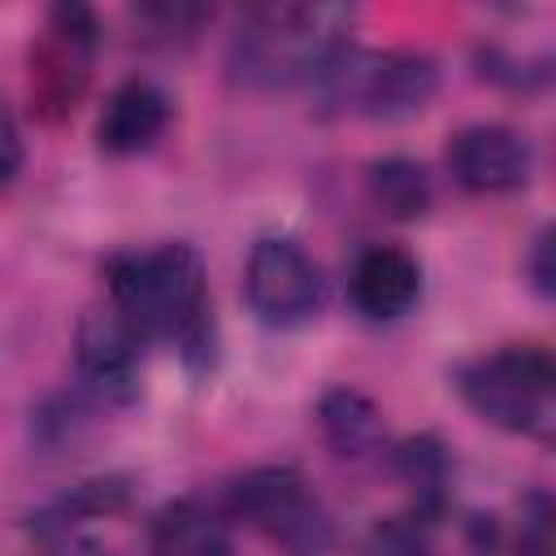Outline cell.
I'll list each match as a JSON object with an SVG mask.
<instances>
[{
  "mask_svg": "<svg viewBox=\"0 0 556 556\" xmlns=\"http://www.w3.org/2000/svg\"><path fill=\"white\" fill-rule=\"evenodd\" d=\"M439 91V61L417 48L343 43L313 78L321 113L334 117H408Z\"/></svg>",
  "mask_w": 556,
  "mask_h": 556,
  "instance_id": "3957f363",
  "label": "cell"
},
{
  "mask_svg": "<svg viewBox=\"0 0 556 556\" xmlns=\"http://www.w3.org/2000/svg\"><path fill=\"white\" fill-rule=\"evenodd\" d=\"M169 126V96L152 78H126L109 91L100 122H96V148L109 156H135L148 152Z\"/></svg>",
  "mask_w": 556,
  "mask_h": 556,
  "instance_id": "8fae6325",
  "label": "cell"
},
{
  "mask_svg": "<svg viewBox=\"0 0 556 556\" xmlns=\"http://www.w3.org/2000/svg\"><path fill=\"white\" fill-rule=\"evenodd\" d=\"M517 556H552V500L534 491L521 504V526H517Z\"/></svg>",
  "mask_w": 556,
  "mask_h": 556,
  "instance_id": "e0dca14e",
  "label": "cell"
},
{
  "mask_svg": "<svg viewBox=\"0 0 556 556\" xmlns=\"http://www.w3.org/2000/svg\"><path fill=\"white\" fill-rule=\"evenodd\" d=\"M526 274H530V287L539 295H552L556 291V265H552V230H539V239L530 243V256H526Z\"/></svg>",
  "mask_w": 556,
  "mask_h": 556,
  "instance_id": "ffe728a7",
  "label": "cell"
},
{
  "mask_svg": "<svg viewBox=\"0 0 556 556\" xmlns=\"http://www.w3.org/2000/svg\"><path fill=\"white\" fill-rule=\"evenodd\" d=\"M96 43H100V22L87 4L48 9V26L30 48V96L43 117H61L78 104Z\"/></svg>",
  "mask_w": 556,
  "mask_h": 556,
  "instance_id": "52a82bcc",
  "label": "cell"
},
{
  "mask_svg": "<svg viewBox=\"0 0 556 556\" xmlns=\"http://www.w3.org/2000/svg\"><path fill=\"white\" fill-rule=\"evenodd\" d=\"M122 504H126V482L122 478H91V482L70 486L61 500H52L35 517V530H43V534H70V526H78L87 517H109Z\"/></svg>",
  "mask_w": 556,
  "mask_h": 556,
  "instance_id": "9a60e30c",
  "label": "cell"
},
{
  "mask_svg": "<svg viewBox=\"0 0 556 556\" xmlns=\"http://www.w3.org/2000/svg\"><path fill=\"white\" fill-rule=\"evenodd\" d=\"M152 556H235V547L213 508L178 500L152 521Z\"/></svg>",
  "mask_w": 556,
  "mask_h": 556,
  "instance_id": "4fadbf2b",
  "label": "cell"
},
{
  "mask_svg": "<svg viewBox=\"0 0 556 556\" xmlns=\"http://www.w3.org/2000/svg\"><path fill=\"white\" fill-rule=\"evenodd\" d=\"M17 169H22V135H17L13 113L0 104V187L13 182Z\"/></svg>",
  "mask_w": 556,
  "mask_h": 556,
  "instance_id": "44dd1931",
  "label": "cell"
},
{
  "mask_svg": "<svg viewBox=\"0 0 556 556\" xmlns=\"http://www.w3.org/2000/svg\"><path fill=\"white\" fill-rule=\"evenodd\" d=\"M348 295L361 317L369 321H395L417 308L421 300V265L400 243H374L356 256Z\"/></svg>",
  "mask_w": 556,
  "mask_h": 556,
  "instance_id": "30bf717a",
  "label": "cell"
},
{
  "mask_svg": "<svg viewBox=\"0 0 556 556\" xmlns=\"http://www.w3.org/2000/svg\"><path fill=\"white\" fill-rule=\"evenodd\" d=\"M369 195H374L391 217H404V222L421 217V213L430 208V200H434L430 174H426V165L413 161V156H382V161H374V165H369Z\"/></svg>",
  "mask_w": 556,
  "mask_h": 556,
  "instance_id": "5bb4252c",
  "label": "cell"
},
{
  "mask_svg": "<svg viewBox=\"0 0 556 556\" xmlns=\"http://www.w3.org/2000/svg\"><path fill=\"white\" fill-rule=\"evenodd\" d=\"M143 334L117 313V304L91 308L78 321V378L100 400H130L143 369Z\"/></svg>",
  "mask_w": 556,
  "mask_h": 556,
  "instance_id": "9c48e42d",
  "label": "cell"
},
{
  "mask_svg": "<svg viewBox=\"0 0 556 556\" xmlns=\"http://www.w3.org/2000/svg\"><path fill=\"white\" fill-rule=\"evenodd\" d=\"M395 465H400V478L417 491V504L426 513H434L443 504V486H447V456H443V443L421 434V439H408L400 452H395Z\"/></svg>",
  "mask_w": 556,
  "mask_h": 556,
  "instance_id": "2e32d148",
  "label": "cell"
},
{
  "mask_svg": "<svg viewBox=\"0 0 556 556\" xmlns=\"http://www.w3.org/2000/svg\"><path fill=\"white\" fill-rule=\"evenodd\" d=\"M230 513L287 556H326L334 547V521L295 465H261L235 478Z\"/></svg>",
  "mask_w": 556,
  "mask_h": 556,
  "instance_id": "5b68a950",
  "label": "cell"
},
{
  "mask_svg": "<svg viewBox=\"0 0 556 556\" xmlns=\"http://www.w3.org/2000/svg\"><path fill=\"white\" fill-rule=\"evenodd\" d=\"M460 400L495 430L547 443L556 430V365L543 348H495L456 369Z\"/></svg>",
  "mask_w": 556,
  "mask_h": 556,
  "instance_id": "277c9868",
  "label": "cell"
},
{
  "mask_svg": "<svg viewBox=\"0 0 556 556\" xmlns=\"http://www.w3.org/2000/svg\"><path fill=\"white\" fill-rule=\"evenodd\" d=\"M321 269L295 239H256L243 265V300L269 330H295L321 313Z\"/></svg>",
  "mask_w": 556,
  "mask_h": 556,
  "instance_id": "8992f818",
  "label": "cell"
},
{
  "mask_svg": "<svg viewBox=\"0 0 556 556\" xmlns=\"http://www.w3.org/2000/svg\"><path fill=\"white\" fill-rule=\"evenodd\" d=\"M352 9L343 4H256L243 13L226 70L239 87L287 91L326 70V61L348 43Z\"/></svg>",
  "mask_w": 556,
  "mask_h": 556,
  "instance_id": "7a4b0ae2",
  "label": "cell"
},
{
  "mask_svg": "<svg viewBox=\"0 0 556 556\" xmlns=\"http://www.w3.org/2000/svg\"><path fill=\"white\" fill-rule=\"evenodd\" d=\"M139 17L152 22L156 35H187L204 22V9H195V4H148Z\"/></svg>",
  "mask_w": 556,
  "mask_h": 556,
  "instance_id": "d6986e66",
  "label": "cell"
},
{
  "mask_svg": "<svg viewBox=\"0 0 556 556\" xmlns=\"http://www.w3.org/2000/svg\"><path fill=\"white\" fill-rule=\"evenodd\" d=\"M447 174L469 195H504L530 182L534 148L517 126L504 122H473L447 139Z\"/></svg>",
  "mask_w": 556,
  "mask_h": 556,
  "instance_id": "ba28073f",
  "label": "cell"
},
{
  "mask_svg": "<svg viewBox=\"0 0 556 556\" xmlns=\"http://www.w3.org/2000/svg\"><path fill=\"white\" fill-rule=\"evenodd\" d=\"M109 304L143 334L174 343L191 365L213 356V304L204 261L191 243H156L122 252L104 265Z\"/></svg>",
  "mask_w": 556,
  "mask_h": 556,
  "instance_id": "6da1fadb",
  "label": "cell"
},
{
  "mask_svg": "<svg viewBox=\"0 0 556 556\" xmlns=\"http://www.w3.org/2000/svg\"><path fill=\"white\" fill-rule=\"evenodd\" d=\"M317 426L334 456L343 460H369L382 452L387 430L378 404L356 387H330L317 400Z\"/></svg>",
  "mask_w": 556,
  "mask_h": 556,
  "instance_id": "7c38bea8",
  "label": "cell"
},
{
  "mask_svg": "<svg viewBox=\"0 0 556 556\" xmlns=\"http://www.w3.org/2000/svg\"><path fill=\"white\" fill-rule=\"evenodd\" d=\"M365 556H426V543L413 526L404 521H391V526H378L365 543Z\"/></svg>",
  "mask_w": 556,
  "mask_h": 556,
  "instance_id": "ac0fdd59",
  "label": "cell"
}]
</instances>
